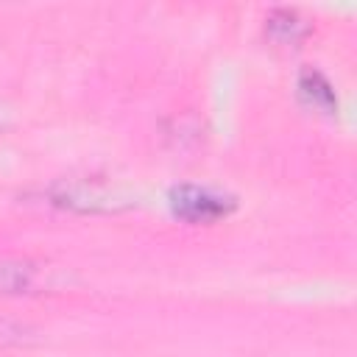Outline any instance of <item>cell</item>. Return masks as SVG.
I'll return each instance as SVG.
<instances>
[{
  "label": "cell",
  "mask_w": 357,
  "mask_h": 357,
  "mask_svg": "<svg viewBox=\"0 0 357 357\" xmlns=\"http://www.w3.org/2000/svg\"><path fill=\"white\" fill-rule=\"evenodd\" d=\"M170 209L187 223H212L234 209V198L198 184H178L170 190Z\"/></svg>",
  "instance_id": "cell-1"
},
{
  "label": "cell",
  "mask_w": 357,
  "mask_h": 357,
  "mask_svg": "<svg viewBox=\"0 0 357 357\" xmlns=\"http://www.w3.org/2000/svg\"><path fill=\"white\" fill-rule=\"evenodd\" d=\"M268 33L273 42H279L284 47H296L310 33V22L301 20L298 11H293V8H276L268 17Z\"/></svg>",
  "instance_id": "cell-2"
},
{
  "label": "cell",
  "mask_w": 357,
  "mask_h": 357,
  "mask_svg": "<svg viewBox=\"0 0 357 357\" xmlns=\"http://www.w3.org/2000/svg\"><path fill=\"white\" fill-rule=\"evenodd\" d=\"M298 92H301V98H304L310 106H315V109H321V112H326V114L337 112V95H335L332 84H329L318 70L307 67V70L298 73Z\"/></svg>",
  "instance_id": "cell-3"
},
{
  "label": "cell",
  "mask_w": 357,
  "mask_h": 357,
  "mask_svg": "<svg viewBox=\"0 0 357 357\" xmlns=\"http://www.w3.org/2000/svg\"><path fill=\"white\" fill-rule=\"evenodd\" d=\"M33 276H36V268L28 259L0 254V296L25 293L33 284Z\"/></svg>",
  "instance_id": "cell-4"
}]
</instances>
